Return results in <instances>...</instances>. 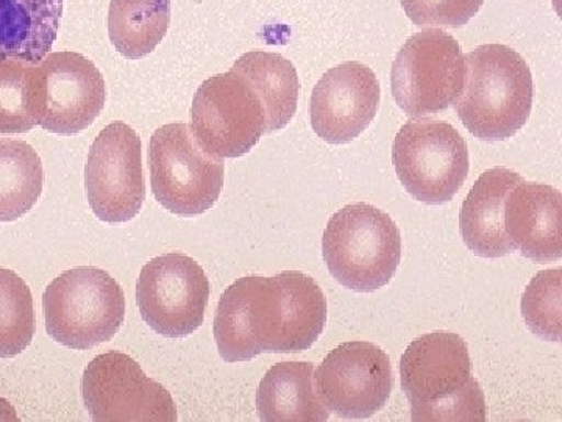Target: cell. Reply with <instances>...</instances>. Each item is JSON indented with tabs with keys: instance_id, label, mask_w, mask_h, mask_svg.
Segmentation results:
<instances>
[{
	"instance_id": "1",
	"label": "cell",
	"mask_w": 562,
	"mask_h": 422,
	"mask_svg": "<svg viewBox=\"0 0 562 422\" xmlns=\"http://www.w3.org/2000/svg\"><path fill=\"white\" fill-rule=\"evenodd\" d=\"M325 324L327 299L317 281L286 271L232 284L222 292L213 332L221 357L236 363L310 349Z\"/></svg>"
},
{
	"instance_id": "2",
	"label": "cell",
	"mask_w": 562,
	"mask_h": 422,
	"mask_svg": "<svg viewBox=\"0 0 562 422\" xmlns=\"http://www.w3.org/2000/svg\"><path fill=\"white\" fill-rule=\"evenodd\" d=\"M401 380L413 421H486L468 344L457 333H427L409 344L402 355Z\"/></svg>"
},
{
	"instance_id": "3",
	"label": "cell",
	"mask_w": 562,
	"mask_h": 422,
	"mask_svg": "<svg viewBox=\"0 0 562 422\" xmlns=\"http://www.w3.org/2000/svg\"><path fill=\"white\" fill-rule=\"evenodd\" d=\"M464 87L453 103L475 138H513L532 109L531 70L522 55L503 44H484L464 57Z\"/></svg>"
},
{
	"instance_id": "4",
	"label": "cell",
	"mask_w": 562,
	"mask_h": 422,
	"mask_svg": "<svg viewBox=\"0 0 562 422\" xmlns=\"http://www.w3.org/2000/svg\"><path fill=\"white\" fill-rule=\"evenodd\" d=\"M328 271L342 287L372 292L390 284L402 258V236L390 214L351 203L333 214L322 238Z\"/></svg>"
},
{
	"instance_id": "5",
	"label": "cell",
	"mask_w": 562,
	"mask_h": 422,
	"mask_svg": "<svg viewBox=\"0 0 562 422\" xmlns=\"http://www.w3.org/2000/svg\"><path fill=\"white\" fill-rule=\"evenodd\" d=\"M46 331L69 349L110 342L125 318V296L109 273L80 266L50 281L43 296Z\"/></svg>"
},
{
	"instance_id": "6",
	"label": "cell",
	"mask_w": 562,
	"mask_h": 422,
	"mask_svg": "<svg viewBox=\"0 0 562 422\" xmlns=\"http://www.w3.org/2000/svg\"><path fill=\"white\" fill-rule=\"evenodd\" d=\"M105 80L85 55L55 52L27 73V109L47 132L76 135L98 120L105 106Z\"/></svg>"
},
{
	"instance_id": "7",
	"label": "cell",
	"mask_w": 562,
	"mask_h": 422,
	"mask_svg": "<svg viewBox=\"0 0 562 422\" xmlns=\"http://www.w3.org/2000/svg\"><path fill=\"white\" fill-rule=\"evenodd\" d=\"M151 191L162 209L179 216L205 213L224 187L222 158L199 146L190 125L157 129L149 143Z\"/></svg>"
},
{
	"instance_id": "8",
	"label": "cell",
	"mask_w": 562,
	"mask_h": 422,
	"mask_svg": "<svg viewBox=\"0 0 562 422\" xmlns=\"http://www.w3.org/2000/svg\"><path fill=\"white\" fill-rule=\"evenodd\" d=\"M392 163L403 188L416 201H452L469 174V147L449 122L408 121L392 146Z\"/></svg>"
},
{
	"instance_id": "9",
	"label": "cell",
	"mask_w": 562,
	"mask_h": 422,
	"mask_svg": "<svg viewBox=\"0 0 562 422\" xmlns=\"http://www.w3.org/2000/svg\"><path fill=\"white\" fill-rule=\"evenodd\" d=\"M464 77L458 41L439 29H428L406 41L395 57L392 96L409 118L430 116L458 101Z\"/></svg>"
},
{
	"instance_id": "10",
	"label": "cell",
	"mask_w": 562,
	"mask_h": 422,
	"mask_svg": "<svg viewBox=\"0 0 562 422\" xmlns=\"http://www.w3.org/2000/svg\"><path fill=\"white\" fill-rule=\"evenodd\" d=\"M191 131L199 146L217 158H238L266 133L265 106L241 74L210 77L195 92Z\"/></svg>"
},
{
	"instance_id": "11",
	"label": "cell",
	"mask_w": 562,
	"mask_h": 422,
	"mask_svg": "<svg viewBox=\"0 0 562 422\" xmlns=\"http://www.w3.org/2000/svg\"><path fill=\"white\" fill-rule=\"evenodd\" d=\"M85 407L98 422H173L171 392L144 374L131 355L106 352L88 363L81 380Z\"/></svg>"
},
{
	"instance_id": "12",
	"label": "cell",
	"mask_w": 562,
	"mask_h": 422,
	"mask_svg": "<svg viewBox=\"0 0 562 422\" xmlns=\"http://www.w3.org/2000/svg\"><path fill=\"white\" fill-rule=\"evenodd\" d=\"M210 281L198 262L183 254H166L140 269L136 302L151 331L184 338L203 324Z\"/></svg>"
},
{
	"instance_id": "13",
	"label": "cell",
	"mask_w": 562,
	"mask_h": 422,
	"mask_svg": "<svg viewBox=\"0 0 562 422\" xmlns=\"http://www.w3.org/2000/svg\"><path fill=\"white\" fill-rule=\"evenodd\" d=\"M88 202L110 224L133 220L146 199L140 138L125 122H111L92 143L85 168Z\"/></svg>"
},
{
	"instance_id": "14",
	"label": "cell",
	"mask_w": 562,
	"mask_h": 422,
	"mask_svg": "<svg viewBox=\"0 0 562 422\" xmlns=\"http://www.w3.org/2000/svg\"><path fill=\"white\" fill-rule=\"evenodd\" d=\"M314 385L322 403L344 420H366L390 399L394 376L390 357L369 342L339 344L317 371Z\"/></svg>"
},
{
	"instance_id": "15",
	"label": "cell",
	"mask_w": 562,
	"mask_h": 422,
	"mask_svg": "<svg viewBox=\"0 0 562 422\" xmlns=\"http://www.w3.org/2000/svg\"><path fill=\"white\" fill-rule=\"evenodd\" d=\"M380 96L375 73L362 63H342L327 70L310 102L313 131L327 143H350L375 120Z\"/></svg>"
},
{
	"instance_id": "16",
	"label": "cell",
	"mask_w": 562,
	"mask_h": 422,
	"mask_svg": "<svg viewBox=\"0 0 562 422\" xmlns=\"http://www.w3.org/2000/svg\"><path fill=\"white\" fill-rule=\"evenodd\" d=\"M503 225L506 236L524 257L538 263L562 257V196L549 185L525 181L506 196Z\"/></svg>"
},
{
	"instance_id": "17",
	"label": "cell",
	"mask_w": 562,
	"mask_h": 422,
	"mask_svg": "<svg viewBox=\"0 0 562 422\" xmlns=\"http://www.w3.org/2000/svg\"><path fill=\"white\" fill-rule=\"evenodd\" d=\"M522 176L508 168L483 173L465 198L460 213V232L465 246L483 258H501L514 247L503 225L505 201Z\"/></svg>"
},
{
	"instance_id": "18",
	"label": "cell",
	"mask_w": 562,
	"mask_h": 422,
	"mask_svg": "<svg viewBox=\"0 0 562 422\" xmlns=\"http://www.w3.org/2000/svg\"><path fill=\"white\" fill-rule=\"evenodd\" d=\"M65 0H0V62L38 63L58 35Z\"/></svg>"
},
{
	"instance_id": "19",
	"label": "cell",
	"mask_w": 562,
	"mask_h": 422,
	"mask_svg": "<svg viewBox=\"0 0 562 422\" xmlns=\"http://www.w3.org/2000/svg\"><path fill=\"white\" fill-rule=\"evenodd\" d=\"M258 417L266 422H324L330 413L314 385L310 362H280L262 377L257 391Z\"/></svg>"
},
{
	"instance_id": "20",
	"label": "cell",
	"mask_w": 562,
	"mask_h": 422,
	"mask_svg": "<svg viewBox=\"0 0 562 422\" xmlns=\"http://www.w3.org/2000/svg\"><path fill=\"white\" fill-rule=\"evenodd\" d=\"M250 81L265 106L266 133L281 131L290 124L297 111L301 80L294 65L279 54L251 51L232 66Z\"/></svg>"
},
{
	"instance_id": "21",
	"label": "cell",
	"mask_w": 562,
	"mask_h": 422,
	"mask_svg": "<svg viewBox=\"0 0 562 422\" xmlns=\"http://www.w3.org/2000/svg\"><path fill=\"white\" fill-rule=\"evenodd\" d=\"M171 0H111L109 33L111 43L125 58L146 57L168 33Z\"/></svg>"
},
{
	"instance_id": "22",
	"label": "cell",
	"mask_w": 562,
	"mask_h": 422,
	"mask_svg": "<svg viewBox=\"0 0 562 422\" xmlns=\"http://www.w3.org/2000/svg\"><path fill=\"white\" fill-rule=\"evenodd\" d=\"M44 173L38 152L18 140H0V222L20 220L43 192Z\"/></svg>"
},
{
	"instance_id": "23",
	"label": "cell",
	"mask_w": 562,
	"mask_h": 422,
	"mask_svg": "<svg viewBox=\"0 0 562 422\" xmlns=\"http://www.w3.org/2000/svg\"><path fill=\"white\" fill-rule=\"evenodd\" d=\"M31 288L16 273L0 269V358H11L31 346L35 335Z\"/></svg>"
},
{
	"instance_id": "24",
	"label": "cell",
	"mask_w": 562,
	"mask_h": 422,
	"mask_svg": "<svg viewBox=\"0 0 562 422\" xmlns=\"http://www.w3.org/2000/svg\"><path fill=\"white\" fill-rule=\"evenodd\" d=\"M561 268L536 274L522 296L525 324L546 342H561Z\"/></svg>"
},
{
	"instance_id": "25",
	"label": "cell",
	"mask_w": 562,
	"mask_h": 422,
	"mask_svg": "<svg viewBox=\"0 0 562 422\" xmlns=\"http://www.w3.org/2000/svg\"><path fill=\"white\" fill-rule=\"evenodd\" d=\"M31 63L0 62V133H25L35 127L27 109V73Z\"/></svg>"
},
{
	"instance_id": "26",
	"label": "cell",
	"mask_w": 562,
	"mask_h": 422,
	"mask_svg": "<svg viewBox=\"0 0 562 422\" xmlns=\"http://www.w3.org/2000/svg\"><path fill=\"white\" fill-rule=\"evenodd\" d=\"M484 0H401L406 16L419 25L458 29L482 9Z\"/></svg>"
}]
</instances>
